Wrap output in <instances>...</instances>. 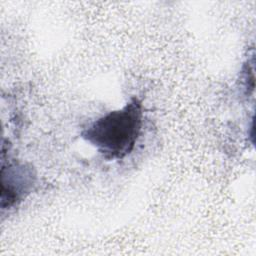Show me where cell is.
<instances>
[{
  "label": "cell",
  "mask_w": 256,
  "mask_h": 256,
  "mask_svg": "<svg viewBox=\"0 0 256 256\" xmlns=\"http://www.w3.org/2000/svg\"><path fill=\"white\" fill-rule=\"evenodd\" d=\"M143 104L133 96L116 110L92 121L81 131V137L107 161L123 160L138 142L143 127Z\"/></svg>",
  "instance_id": "6da1fadb"
},
{
  "label": "cell",
  "mask_w": 256,
  "mask_h": 256,
  "mask_svg": "<svg viewBox=\"0 0 256 256\" xmlns=\"http://www.w3.org/2000/svg\"><path fill=\"white\" fill-rule=\"evenodd\" d=\"M35 181L31 167L16 162L2 165V209L17 205L30 192Z\"/></svg>",
  "instance_id": "7a4b0ae2"
}]
</instances>
